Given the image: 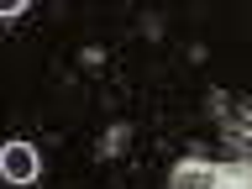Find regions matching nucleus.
Here are the masks:
<instances>
[{"mask_svg": "<svg viewBox=\"0 0 252 189\" xmlns=\"http://www.w3.org/2000/svg\"><path fill=\"white\" fill-rule=\"evenodd\" d=\"M0 173H5L16 189L37 184V179H42V158H37V147H32V142H5V147H0Z\"/></svg>", "mask_w": 252, "mask_h": 189, "instance_id": "1", "label": "nucleus"}, {"mask_svg": "<svg viewBox=\"0 0 252 189\" xmlns=\"http://www.w3.org/2000/svg\"><path fill=\"white\" fill-rule=\"evenodd\" d=\"M0 16H5V21H21V16H27V0H11V5H5Z\"/></svg>", "mask_w": 252, "mask_h": 189, "instance_id": "2", "label": "nucleus"}]
</instances>
